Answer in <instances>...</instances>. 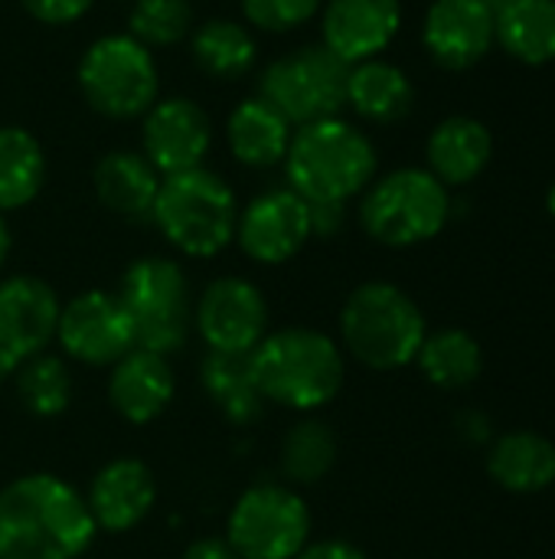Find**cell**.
I'll use <instances>...</instances> for the list:
<instances>
[{
    "label": "cell",
    "mask_w": 555,
    "mask_h": 559,
    "mask_svg": "<svg viewBox=\"0 0 555 559\" xmlns=\"http://www.w3.org/2000/svg\"><path fill=\"white\" fill-rule=\"evenodd\" d=\"M7 255H10V229H7V223L0 219V265L7 262Z\"/></svg>",
    "instance_id": "obj_38"
},
{
    "label": "cell",
    "mask_w": 555,
    "mask_h": 559,
    "mask_svg": "<svg viewBox=\"0 0 555 559\" xmlns=\"http://www.w3.org/2000/svg\"><path fill=\"white\" fill-rule=\"evenodd\" d=\"M128 36L141 46H177L193 29V7L186 0H134Z\"/></svg>",
    "instance_id": "obj_32"
},
{
    "label": "cell",
    "mask_w": 555,
    "mask_h": 559,
    "mask_svg": "<svg viewBox=\"0 0 555 559\" xmlns=\"http://www.w3.org/2000/svg\"><path fill=\"white\" fill-rule=\"evenodd\" d=\"M196 328L216 354H252L268 328L265 295L245 278H216L196 305Z\"/></svg>",
    "instance_id": "obj_12"
},
{
    "label": "cell",
    "mask_w": 555,
    "mask_h": 559,
    "mask_svg": "<svg viewBox=\"0 0 555 559\" xmlns=\"http://www.w3.org/2000/svg\"><path fill=\"white\" fill-rule=\"evenodd\" d=\"M59 311L62 305L43 278L13 275L0 282V354L13 370L52 344Z\"/></svg>",
    "instance_id": "obj_14"
},
{
    "label": "cell",
    "mask_w": 555,
    "mask_h": 559,
    "mask_svg": "<svg viewBox=\"0 0 555 559\" xmlns=\"http://www.w3.org/2000/svg\"><path fill=\"white\" fill-rule=\"evenodd\" d=\"M321 0H242L249 23L268 33H288L317 13Z\"/></svg>",
    "instance_id": "obj_33"
},
{
    "label": "cell",
    "mask_w": 555,
    "mask_h": 559,
    "mask_svg": "<svg viewBox=\"0 0 555 559\" xmlns=\"http://www.w3.org/2000/svg\"><path fill=\"white\" fill-rule=\"evenodd\" d=\"M481 3H487L491 10H497V7H500V3H507V0H481Z\"/></svg>",
    "instance_id": "obj_41"
},
{
    "label": "cell",
    "mask_w": 555,
    "mask_h": 559,
    "mask_svg": "<svg viewBox=\"0 0 555 559\" xmlns=\"http://www.w3.org/2000/svg\"><path fill=\"white\" fill-rule=\"evenodd\" d=\"M95 193L101 206H108L118 216H147L154 210L160 174L150 167L144 154L134 151H111L95 164Z\"/></svg>",
    "instance_id": "obj_24"
},
{
    "label": "cell",
    "mask_w": 555,
    "mask_h": 559,
    "mask_svg": "<svg viewBox=\"0 0 555 559\" xmlns=\"http://www.w3.org/2000/svg\"><path fill=\"white\" fill-rule=\"evenodd\" d=\"M399 0H330L324 10V46L347 66L376 59L399 33Z\"/></svg>",
    "instance_id": "obj_17"
},
{
    "label": "cell",
    "mask_w": 555,
    "mask_h": 559,
    "mask_svg": "<svg viewBox=\"0 0 555 559\" xmlns=\"http://www.w3.org/2000/svg\"><path fill=\"white\" fill-rule=\"evenodd\" d=\"M311 213V236H334L343 226V203H307Z\"/></svg>",
    "instance_id": "obj_35"
},
{
    "label": "cell",
    "mask_w": 555,
    "mask_h": 559,
    "mask_svg": "<svg viewBox=\"0 0 555 559\" xmlns=\"http://www.w3.org/2000/svg\"><path fill=\"white\" fill-rule=\"evenodd\" d=\"M448 216V187L422 167H402L386 174L370 187L360 206L363 229L376 242L393 249H409L435 239L445 229Z\"/></svg>",
    "instance_id": "obj_6"
},
{
    "label": "cell",
    "mask_w": 555,
    "mask_h": 559,
    "mask_svg": "<svg viewBox=\"0 0 555 559\" xmlns=\"http://www.w3.org/2000/svg\"><path fill=\"white\" fill-rule=\"evenodd\" d=\"M258 393L288 409H321L343 386V354L334 337L311 328L265 334L249 354Z\"/></svg>",
    "instance_id": "obj_2"
},
{
    "label": "cell",
    "mask_w": 555,
    "mask_h": 559,
    "mask_svg": "<svg viewBox=\"0 0 555 559\" xmlns=\"http://www.w3.org/2000/svg\"><path fill=\"white\" fill-rule=\"evenodd\" d=\"M285 170L291 190L307 203H347L370 187L376 151L370 138L343 118L301 124L291 134Z\"/></svg>",
    "instance_id": "obj_3"
},
{
    "label": "cell",
    "mask_w": 555,
    "mask_h": 559,
    "mask_svg": "<svg viewBox=\"0 0 555 559\" xmlns=\"http://www.w3.org/2000/svg\"><path fill=\"white\" fill-rule=\"evenodd\" d=\"M183 559H239L226 537H200L186 547Z\"/></svg>",
    "instance_id": "obj_37"
},
{
    "label": "cell",
    "mask_w": 555,
    "mask_h": 559,
    "mask_svg": "<svg viewBox=\"0 0 555 559\" xmlns=\"http://www.w3.org/2000/svg\"><path fill=\"white\" fill-rule=\"evenodd\" d=\"M337 462V436L321 419L298 423L281 442V475L294 485H317Z\"/></svg>",
    "instance_id": "obj_30"
},
{
    "label": "cell",
    "mask_w": 555,
    "mask_h": 559,
    "mask_svg": "<svg viewBox=\"0 0 555 559\" xmlns=\"http://www.w3.org/2000/svg\"><path fill=\"white\" fill-rule=\"evenodd\" d=\"M46 180L39 141L23 128H0V210L26 206Z\"/></svg>",
    "instance_id": "obj_29"
},
{
    "label": "cell",
    "mask_w": 555,
    "mask_h": 559,
    "mask_svg": "<svg viewBox=\"0 0 555 559\" xmlns=\"http://www.w3.org/2000/svg\"><path fill=\"white\" fill-rule=\"evenodd\" d=\"M203 390L222 409V416L236 426H249L262 416L265 396L255 386L249 354H216L209 350L200 367Z\"/></svg>",
    "instance_id": "obj_26"
},
{
    "label": "cell",
    "mask_w": 555,
    "mask_h": 559,
    "mask_svg": "<svg viewBox=\"0 0 555 559\" xmlns=\"http://www.w3.org/2000/svg\"><path fill=\"white\" fill-rule=\"evenodd\" d=\"M422 39L442 69H471L494 46V10L481 0H435L425 13Z\"/></svg>",
    "instance_id": "obj_16"
},
{
    "label": "cell",
    "mask_w": 555,
    "mask_h": 559,
    "mask_svg": "<svg viewBox=\"0 0 555 559\" xmlns=\"http://www.w3.org/2000/svg\"><path fill=\"white\" fill-rule=\"evenodd\" d=\"M213 144V124L206 111L190 98H164L147 108L144 118V157L164 177L183 174L203 164Z\"/></svg>",
    "instance_id": "obj_15"
},
{
    "label": "cell",
    "mask_w": 555,
    "mask_h": 559,
    "mask_svg": "<svg viewBox=\"0 0 555 559\" xmlns=\"http://www.w3.org/2000/svg\"><path fill=\"white\" fill-rule=\"evenodd\" d=\"M311 514L301 495L285 485L249 488L226 527V540L239 559H294L307 547Z\"/></svg>",
    "instance_id": "obj_10"
},
{
    "label": "cell",
    "mask_w": 555,
    "mask_h": 559,
    "mask_svg": "<svg viewBox=\"0 0 555 559\" xmlns=\"http://www.w3.org/2000/svg\"><path fill=\"white\" fill-rule=\"evenodd\" d=\"M10 373H13V364H10V360H7V357L0 354V386H3V380H7Z\"/></svg>",
    "instance_id": "obj_39"
},
{
    "label": "cell",
    "mask_w": 555,
    "mask_h": 559,
    "mask_svg": "<svg viewBox=\"0 0 555 559\" xmlns=\"http://www.w3.org/2000/svg\"><path fill=\"white\" fill-rule=\"evenodd\" d=\"M157 501V481L150 468L137 459H114L108 462L88 488V514L95 531L124 534L137 527Z\"/></svg>",
    "instance_id": "obj_18"
},
{
    "label": "cell",
    "mask_w": 555,
    "mask_h": 559,
    "mask_svg": "<svg viewBox=\"0 0 555 559\" xmlns=\"http://www.w3.org/2000/svg\"><path fill=\"white\" fill-rule=\"evenodd\" d=\"M95 540L85 498L56 475H23L0 491V559H79Z\"/></svg>",
    "instance_id": "obj_1"
},
{
    "label": "cell",
    "mask_w": 555,
    "mask_h": 559,
    "mask_svg": "<svg viewBox=\"0 0 555 559\" xmlns=\"http://www.w3.org/2000/svg\"><path fill=\"white\" fill-rule=\"evenodd\" d=\"M236 236L252 262L281 265L294 259L311 239L307 200L294 190H268L242 210Z\"/></svg>",
    "instance_id": "obj_13"
},
{
    "label": "cell",
    "mask_w": 555,
    "mask_h": 559,
    "mask_svg": "<svg viewBox=\"0 0 555 559\" xmlns=\"http://www.w3.org/2000/svg\"><path fill=\"white\" fill-rule=\"evenodd\" d=\"M20 3H23V7L29 10V16H36L39 23H56V26L79 20V16L92 7V0H20Z\"/></svg>",
    "instance_id": "obj_34"
},
{
    "label": "cell",
    "mask_w": 555,
    "mask_h": 559,
    "mask_svg": "<svg viewBox=\"0 0 555 559\" xmlns=\"http://www.w3.org/2000/svg\"><path fill=\"white\" fill-rule=\"evenodd\" d=\"M546 210L555 216V183L550 187V193H546Z\"/></svg>",
    "instance_id": "obj_40"
},
{
    "label": "cell",
    "mask_w": 555,
    "mask_h": 559,
    "mask_svg": "<svg viewBox=\"0 0 555 559\" xmlns=\"http://www.w3.org/2000/svg\"><path fill=\"white\" fill-rule=\"evenodd\" d=\"M412 102H415V88L399 66L383 59H366L350 66L347 105L360 118L373 124H393L412 111Z\"/></svg>",
    "instance_id": "obj_22"
},
{
    "label": "cell",
    "mask_w": 555,
    "mask_h": 559,
    "mask_svg": "<svg viewBox=\"0 0 555 559\" xmlns=\"http://www.w3.org/2000/svg\"><path fill=\"white\" fill-rule=\"evenodd\" d=\"M229 151L245 167H272L285 160L291 144V121L265 98H245L226 124Z\"/></svg>",
    "instance_id": "obj_23"
},
{
    "label": "cell",
    "mask_w": 555,
    "mask_h": 559,
    "mask_svg": "<svg viewBox=\"0 0 555 559\" xmlns=\"http://www.w3.org/2000/svg\"><path fill=\"white\" fill-rule=\"evenodd\" d=\"M487 472L510 495H540L555 485V445L530 429L507 432L491 445Z\"/></svg>",
    "instance_id": "obj_21"
},
{
    "label": "cell",
    "mask_w": 555,
    "mask_h": 559,
    "mask_svg": "<svg viewBox=\"0 0 555 559\" xmlns=\"http://www.w3.org/2000/svg\"><path fill=\"white\" fill-rule=\"evenodd\" d=\"M494 43L527 66L555 59V0H507L494 10Z\"/></svg>",
    "instance_id": "obj_25"
},
{
    "label": "cell",
    "mask_w": 555,
    "mask_h": 559,
    "mask_svg": "<svg viewBox=\"0 0 555 559\" xmlns=\"http://www.w3.org/2000/svg\"><path fill=\"white\" fill-rule=\"evenodd\" d=\"M294 559H366L360 547L347 544V540H321V544H311L304 547Z\"/></svg>",
    "instance_id": "obj_36"
},
{
    "label": "cell",
    "mask_w": 555,
    "mask_h": 559,
    "mask_svg": "<svg viewBox=\"0 0 555 559\" xmlns=\"http://www.w3.org/2000/svg\"><path fill=\"white\" fill-rule=\"evenodd\" d=\"M415 364L429 383H435L442 390H464L481 377L484 350L468 331L445 328V331L425 334Z\"/></svg>",
    "instance_id": "obj_27"
},
{
    "label": "cell",
    "mask_w": 555,
    "mask_h": 559,
    "mask_svg": "<svg viewBox=\"0 0 555 559\" xmlns=\"http://www.w3.org/2000/svg\"><path fill=\"white\" fill-rule=\"evenodd\" d=\"M340 334L347 350L370 370H399L419 357L425 341L422 308L389 282L360 285L343 311Z\"/></svg>",
    "instance_id": "obj_5"
},
{
    "label": "cell",
    "mask_w": 555,
    "mask_h": 559,
    "mask_svg": "<svg viewBox=\"0 0 555 559\" xmlns=\"http://www.w3.org/2000/svg\"><path fill=\"white\" fill-rule=\"evenodd\" d=\"M118 301L131 321L134 347L154 354H173L190 331V285L177 262L150 255L128 265Z\"/></svg>",
    "instance_id": "obj_7"
},
{
    "label": "cell",
    "mask_w": 555,
    "mask_h": 559,
    "mask_svg": "<svg viewBox=\"0 0 555 559\" xmlns=\"http://www.w3.org/2000/svg\"><path fill=\"white\" fill-rule=\"evenodd\" d=\"M79 88L85 102L108 118L144 115L157 102V66L134 36H101L79 62Z\"/></svg>",
    "instance_id": "obj_8"
},
{
    "label": "cell",
    "mask_w": 555,
    "mask_h": 559,
    "mask_svg": "<svg viewBox=\"0 0 555 559\" xmlns=\"http://www.w3.org/2000/svg\"><path fill=\"white\" fill-rule=\"evenodd\" d=\"M150 216L167 242L193 259H209L222 252L236 239L239 226L232 187L219 174L203 167L164 177Z\"/></svg>",
    "instance_id": "obj_4"
},
{
    "label": "cell",
    "mask_w": 555,
    "mask_h": 559,
    "mask_svg": "<svg viewBox=\"0 0 555 559\" xmlns=\"http://www.w3.org/2000/svg\"><path fill=\"white\" fill-rule=\"evenodd\" d=\"M429 174H435L445 187H464L484 174L494 154V138L484 121L455 115L445 118L429 138Z\"/></svg>",
    "instance_id": "obj_20"
},
{
    "label": "cell",
    "mask_w": 555,
    "mask_h": 559,
    "mask_svg": "<svg viewBox=\"0 0 555 559\" xmlns=\"http://www.w3.org/2000/svg\"><path fill=\"white\" fill-rule=\"evenodd\" d=\"M56 337L69 357L92 364V367L118 364L134 347L131 321H128L118 295H108V292L75 295L59 311Z\"/></svg>",
    "instance_id": "obj_11"
},
{
    "label": "cell",
    "mask_w": 555,
    "mask_h": 559,
    "mask_svg": "<svg viewBox=\"0 0 555 559\" xmlns=\"http://www.w3.org/2000/svg\"><path fill=\"white\" fill-rule=\"evenodd\" d=\"M347 79L350 66L327 46H301L265 69L262 98L301 128L337 118V111L347 105Z\"/></svg>",
    "instance_id": "obj_9"
},
{
    "label": "cell",
    "mask_w": 555,
    "mask_h": 559,
    "mask_svg": "<svg viewBox=\"0 0 555 559\" xmlns=\"http://www.w3.org/2000/svg\"><path fill=\"white\" fill-rule=\"evenodd\" d=\"M173 370L164 354L131 347L111 370L108 400L114 413L134 426L154 423L173 400Z\"/></svg>",
    "instance_id": "obj_19"
},
{
    "label": "cell",
    "mask_w": 555,
    "mask_h": 559,
    "mask_svg": "<svg viewBox=\"0 0 555 559\" xmlns=\"http://www.w3.org/2000/svg\"><path fill=\"white\" fill-rule=\"evenodd\" d=\"M13 373H16L20 403L33 416L52 419V416L69 409V403H72V377H69V370H65V364L59 357L36 354V357L23 360Z\"/></svg>",
    "instance_id": "obj_31"
},
{
    "label": "cell",
    "mask_w": 555,
    "mask_h": 559,
    "mask_svg": "<svg viewBox=\"0 0 555 559\" xmlns=\"http://www.w3.org/2000/svg\"><path fill=\"white\" fill-rule=\"evenodd\" d=\"M190 52L196 66L213 79H239L255 66V39L236 20H206L193 29Z\"/></svg>",
    "instance_id": "obj_28"
}]
</instances>
